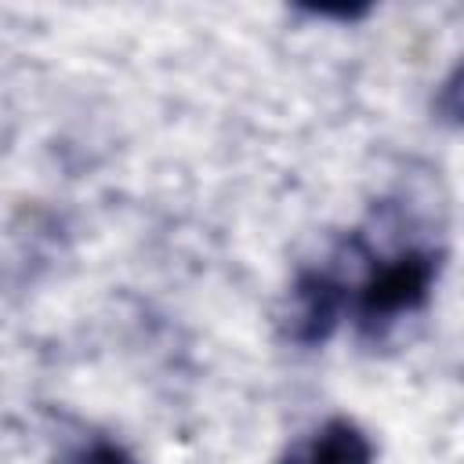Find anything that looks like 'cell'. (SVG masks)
<instances>
[{
	"label": "cell",
	"instance_id": "4",
	"mask_svg": "<svg viewBox=\"0 0 464 464\" xmlns=\"http://www.w3.org/2000/svg\"><path fill=\"white\" fill-rule=\"evenodd\" d=\"M65 464H134V460L120 446H112V442H94V446L72 453Z\"/></svg>",
	"mask_w": 464,
	"mask_h": 464
},
{
	"label": "cell",
	"instance_id": "2",
	"mask_svg": "<svg viewBox=\"0 0 464 464\" xmlns=\"http://www.w3.org/2000/svg\"><path fill=\"white\" fill-rule=\"evenodd\" d=\"M344 308V290L323 272H308L290 290V337L301 344L326 341Z\"/></svg>",
	"mask_w": 464,
	"mask_h": 464
},
{
	"label": "cell",
	"instance_id": "1",
	"mask_svg": "<svg viewBox=\"0 0 464 464\" xmlns=\"http://www.w3.org/2000/svg\"><path fill=\"white\" fill-rule=\"evenodd\" d=\"M435 279V257L428 250H402L392 261L377 265L373 276L359 286V323L362 326H384L402 312H413L428 301Z\"/></svg>",
	"mask_w": 464,
	"mask_h": 464
},
{
	"label": "cell",
	"instance_id": "3",
	"mask_svg": "<svg viewBox=\"0 0 464 464\" xmlns=\"http://www.w3.org/2000/svg\"><path fill=\"white\" fill-rule=\"evenodd\" d=\"M283 464H373V450L352 420H330L304 453H294Z\"/></svg>",
	"mask_w": 464,
	"mask_h": 464
}]
</instances>
